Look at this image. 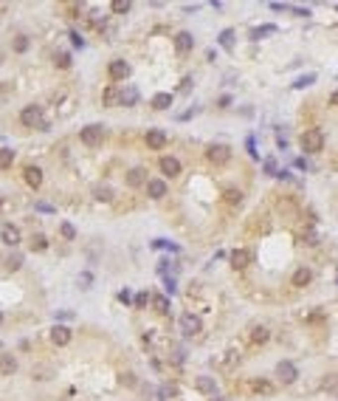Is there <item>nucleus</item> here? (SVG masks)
I'll return each mask as SVG.
<instances>
[{
	"label": "nucleus",
	"instance_id": "23",
	"mask_svg": "<svg viewBox=\"0 0 338 401\" xmlns=\"http://www.w3.org/2000/svg\"><path fill=\"white\" fill-rule=\"evenodd\" d=\"M268 336H270V331L265 328V325H257V328L251 331V342H254V345H265Z\"/></svg>",
	"mask_w": 338,
	"mask_h": 401
},
{
	"label": "nucleus",
	"instance_id": "31",
	"mask_svg": "<svg viewBox=\"0 0 338 401\" xmlns=\"http://www.w3.org/2000/svg\"><path fill=\"white\" fill-rule=\"evenodd\" d=\"M262 34H276V26H260V28H251V40H260Z\"/></svg>",
	"mask_w": 338,
	"mask_h": 401
},
{
	"label": "nucleus",
	"instance_id": "26",
	"mask_svg": "<svg viewBox=\"0 0 338 401\" xmlns=\"http://www.w3.org/2000/svg\"><path fill=\"white\" fill-rule=\"evenodd\" d=\"M48 249V237L45 235H34L31 237V252H45Z\"/></svg>",
	"mask_w": 338,
	"mask_h": 401
},
{
	"label": "nucleus",
	"instance_id": "28",
	"mask_svg": "<svg viewBox=\"0 0 338 401\" xmlns=\"http://www.w3.org/2000/svg\"><path fill=\"white\" fill-rule=\"evenodd\" d=\"M130 6H133L130 0H113V3H110V9L116 11V14H127V11H130Z\"/></svg>",
	"mask_w": 338,
	"mask_h": 401
},
{
	"label": "nucleus",
	"instance_id": "37",
	"mask_svg": "<svg viewBox=\"0 0 338 401\" xmlns=\"http://www.w3.org/2000/svg\"><path fill=\"white\" fill-rule=\"evenodd\" d=\"M20 266H23V257H20V254H11L9 260H6V269L9 271H17Z\"/></svg>",
	"mask_w": 338,
	"mask_h": 401
},
{
	"label": "nucleus",
	"instance_id": "29",
	"mask_svg": "<svg viewBox=\"0 0 338 401\" xmlns=\"http://www.w3.org/2000/svg\"><path fill=\"white\" fill-rule=\"evenodd\" d=\"M254 390L262 393V396H270V393H273V384L265 382V379H257V382H254Z\"/></svg>",
	"mask_w": 338,
	"mask_h": 401
},
{
	"label": "nucleus",
	"instance_id": "4",
	"mask_svg": "<svg viewBox=\"0 0 338 401\" xmlns=\"http://www.w3.org/2000/svg\"><path fill=\"white\" fill-rule=\"evenodd\" d=\"M206 158L211 161V164L223 167V164H228V161H231V150L225 147V144H211V147H208V153H206Z\"/></svg>",
	"mask_w": 338,
	"mask_h": 401
},
{
	"label": "nucleus",
	"instance_id": "17",
	"mask_svg": "<svg viewBox=\"0 0 338 401\" xmlns=\"http://www.w3.org/2000/svg\"><path fill=\"white\" fill-rule=\"evenodd\" d=\"M0 237H3V243L6 246H17L20 243V229L11 226V223H6V226L0 229Z\"/></svg>",
	"mask_w": 338,
	"mask_h": 401
},
{
	"label": "nucleus",
	"instance_id": "33",
	"mask_svg": "<svg viewBox=\"0 0 338 401\" xmlns=\"http://www.w3.org/2000/svg\"><path fill=\"white\" fill-rule=\"evenodd\" d=\"M11 48H14V51L17 54H23L28 48V37L26 34H20V37H14V45H11Z\"/></svg>",
	"mask_w": 338,
	"mask_h": 401
},
{
	"label": "nucleus",
	"instance_id": "2",
	"mask_svg": "<svg viewBox=\"0 0 338 401\" xmlns=\"http://www.w3.org/2000/svg\"><path fill=\"white\" fill-rule=\"evenodd\" d=\"M321 147H324V133H321L319 127L302 133V150L304 153H321Z\"/></svg>",
	"mask_w": 338,
	"mask_h": 401
},
{
	"label": "nucleus",
	"instance_id": "15",
	"mask_svg": "<svg viewBox=\"0 0 338 401\" xmlns=\"http://www.w3.org/2000/svg\"><path fill=\"white\" fill-rule=\"evenodd\" d=\"M144 184H147V170L144 167H133L130 173H127V187L135 190V187H144Z\"/></svg>",
	"mask_w": 338,
	"mask_h": 401
},
{
	"label": "nucleus",
	"instance_id": "48",
	"mask_svg": "<svg viewBox=\"0 0 338 401\" xmlns=\"http://www.w3.org/2000/svg\"><path fill=\"white\" fill-rule=\"evenodd\" d=\"M231 105V96H220V107H228Z\"/></svg>",
	"mask_w": 338,
	"mask_h": 401
},
{
	"label": "nucleus",
	"instance_id": "43",
	"mask_svg": "<svg viewBox=\"0 0 338 401\" xmlns=\"http://www.w3.org/2000/svg\"><path fill=\"white\" fill-rule=\"evenodd\" d=\"M90 280H93V277H90V274H87V271H85V274L79 277V283H82V288H87V286H90Z\"/></svg>",
	"mask_w": 338,
	"mask_h": 401
},
{
	"label": "nucleus",
	"instance_id": "10",
	"mask_svg": "<svg viewBox=\"0 0 338 401\" xmlns=\"http://www.w3.org/2000/svg\"><path fill=\"white\" fill-rule=\"evenodd\" d=\"M158 167H161V173L169 175V178H175V175H181V161L175 156H164L161 161H158Z\"/></svg>",
	"mask_w": 338,
	"mask_h": 401
},
{
	"label": "nucleus",
	"instance_id": "1",
	"mask_svg": "<svg viewBox=\"0 0 338 401\" xmlns=\"http://www.w3.org/2000/svg\"><path fill=\"white\" fill-rule=\"evenodd\" d=\"M20 122L26 124V127L48 130V119L43 116V107H40V105H28V107H23V113H20Z\"/></svg>",
	"mask_w": 338,
	"mask_h": 401
},
{
	"label": "nucleus",
	"instance_id": "5",
	"mask_svg": "<svg viewBox=\"0 0 338 401\" xmlns=\"http://www.w3.org/2000/svg\"><path fill=\"white\" fill-rule=\"evenodd\" d=\"M296 376H299V370H296L293 362H287V359H285V362H279V365H276V379L282 384H293Z\"/></svg>",
	"mask_w": 338,
	"mask_h": 401
},
{
	"label": "nucleus",
	"instance_id": "38",
	"mask_svg": "<svg viewBox=\"0 0 338 401\" xmlns=\"http://www.w3.org/2000/svg\"><path fill=\"white\" fill-rule=\"evenodd\" d=\"M225 200H228V203H240V200H243V192H240V190H228V192H225Z\"/></svg>",
	"mask_w": 338,
	"mask_h": 401
},
{
	"label": "nucleus",
	"instance_id": "8",
	"mask_svg": "<svg viewBox=\"0 0 338 401\" xmlns=\"http://www.w3.org/2000/svg\"><path fill=\"white\" fill-rule=\"evenodd\" d=\"M70 336H73V333H70L68 325H54V331H51V342L57 345V348H65V345L70 342Z\"/></svg>",
	"mask_w": 338,
	"mask_h": 401
},
{
	"label": "nucleus",
	"instance_id": "9",
	"mask_svg": "<svg viewBox=\"0 0 338 401\" xmlns=\"http://www.w3.org/2000/svg\"><path fill=\"white\" fill-rule=\"evenodd\" d=\"M195 387H198L203 396H208V399H214L217 396V382L211 379V376H198V379H195Z\"/></svg>",
	"mask_w": 338,
	"mask_h": 401
},
{
	"label": "nucleus",
	"instance_id": "46",
	"mask_svg": "<svg viewBox=\"0 0 338 401\" xmlns=\"http://www.w3.org/2000/svg\"><path fill=\"white\" fill-rule=\"evenodd\" d=\"M164 288H166V294H175V280H166Z\"/></svg>",
	"mask_w": 338,
	"mask_h": 401
},
{
	"label": "nucleus",
	"instance_id": "13",
	"mask_svg": "<svg viewBox=\"0 0 338 401\" xmlns=\"http://www.w3.org/2000/svg\"><path fill=\"white\" fill-rule=\"evenodd\" d=\"M144 141H147L149 150H164L166 147V133L164 130H147Z\"/></svg>",
	"mask_w": 338,
	"mask_h": 401
},
{
	"label": "nucleus",
	"instance_id": "3",
	"mask_svg": "<svg viewBox=\"0 0 338 401\" xmlns=\"http://www.w3.org/2000/svg\"><path fill=\"white\" fill-rule=\"evenodd\" d=\"M79 141L87 144V147H99L104 141V127L102 124H87V127H82V130H79Z\"/></svg>",
	"mask_w": 338,
	"mask_h": 401
},
{
	"label": "nucleus",
	"instance_id": "25",
	"mask_svg": "<svg viewBox=\"0 0 338 401\" xmlns=\"http://www.w3.org/2000/svg\"><path fill=\"white\" fill-rule=\"evenodd\" d=\"M11 164H14V150L0 147V170H9Z\"/></svg>",
	"mask_w": 338,
	"mask_h": 401
},
{
	"label": "nucleus",
	"instance_id": "14",
	"mask_svg": "<svg viewBox=\"0 0 338 401\" xmlns=\"http://www.w3.org/2000/svg\"><path fill=\"white\" fill-rule=\"evenodd\" d=\"M23 178H26V184L31 190H40V187H43V170H40V167H26V170H23Z\"/></svg>",
	"mask_w": 338,
	"mask_h": 401
},
{
	"label": "nucleus",
	"instance_id": "50",
	"mask_svg": "<svg viewBox=\"0 0 338 401\" xmlns=\"http://www.w3.org/2000/svg\"><path fill=\"white\" fill-rule=\"evenodd\" d=\"M3 203H6V200H3V195H0V209H3Z\"/></svg>",
	"mask_w": 338,
	"mask_h": 401
},
{
	"label": "nucleus",
	"instance_id": "32",
	"mask_svg": "<svg viewBox=\"0 0 338 401\" xmlns=\"http://www.w3.org/2000/svg\"><path fill=\"white\" fill-rule=\"evenodd\" d=\"M220 45L231 51V45H234V31H231V28H225L223 34H220Z\"/></svg>",
	"mask_w": 338,
	"mask_h": 401
},
{
	"label": "nucleus",
	"instance_id": "21",
	"mask_svg": "<svg viewBox=\"0 0 338 401\" xmlns=\"http://www.w3.org/2000/svg\"><path fill=\"white\" fill-rule=\"evenodd\" d=\"M152 107L155 110H169L172 107V94H155L152 96Z\"/></svg>",
	"mask_w": 338,
	"mask_h": 401
},
{
	"label": "nucleus",
	"instance_id": "11",
	"mask_svg": "<svg viewBox=\"0 0 338 401\" xmlns=\"http://www.w3.org/2000/svg\"><path fill=\"white\" fill-rule=\"evenodd\" d=\"M147 195L152 200L164 198V195H166V181H164V178H149V181H147Z\"/></svg>",
	"mask_w": 338,
	"mask_h": 401
},
{
	"label": "nucleus",
	"instance_id": "30",
	"mask_svg": "<svg viewBox=\"0 0 338 401\" xmlns=\"http://www.w3.org/2000/svg\"><path fill=\"white\" fill-rule=\"evenodd\" d=\"M149 302H152V294H147V291H138L135 300H133V305L135 308H144V305H149Z\"/></svg>",
	"mask_w": 338,
	"mask_h": 401
},
{
	"label": "nucleus",
	"instance_id": "35",
	"mask_svg": "<svg viewBox=\"0 0 338 401\" xmlns=\"http://www.w3.org/2000/svg\"><path fill=\"white\" fill-rule=\"evenodd\" d=\"M93 195H96V200H110V198H113L110 187H96V190H93Z\"/></svg>",
	"mask_w": 338,
	"mask_h": 401
},
{
	"label": "nucleus",
	"instance_id": "24",
	"mask_svg": "<svg viewBox=\"0 0 338 401\" xmlns=\"http://www.w3.org/2000/svg\"><path fill=\"white\" fill-rule=\"evenodd\" d=\"M149 305L155 308L158 314H169V300H166L164 294H152V302Z\"/></svg>",
	"mask_w": 338,
	"mask_h": 401
},
{
	"label": "nucleus",
	"instance_id": "34",
	"mask_svg": "<svg viewBox=\"0 0 338 401\" xmlns=\"http://www.w3.org/2000/svg\"><path fill=\"white\" fill-rule=\"evenodd\" d=\"M60 235L65 237V240H76V229L70 226V223H62V226H60Z\"/></svg>",
	"mask_w": 338,
	"mask_h": 401
},
{
	"label": "nucleus",
	"instance_id": "16",
	"mask_svg": "<svg viewBox=\"0 0 338 401\" xmlns=\"http://www.w3.org/2000/svg\"><path fill=\"white\" fill-rule=\"evenodd\" d=\"M102 102L107 107H116V105H122V91L116 85H110V88H104V94H102Z\"/></svg>",
	"mask_w": 338,
	"mask_h": 401
},
{
	"label": "nucleus",
	"instance_id": "44",
	"mask_svg": "<svg viewBox=\"0 0 338 401\" xmlns=\"http://www.w3.org/2000/svg\"><path fill=\"white\" fill-rule=\"evenodd\" d=\"M119 300H122V302H130L133 297H130V291H127V288H124V291H119Z\"/></svg>",
	"mask_w": 338,
	"mask_h": 401
},
{
	"label": "nucleus",
	"instance_id": "39",
	"mask_svg": "<svg viewBox=\"0 0 338 401\" xmlns=\"http://www.w3.org/2000/svg\"><path fill=\"white\" fill-rule=\"evenodd\" d=\"M54 62H57L60 68H70V57H68V54H60V57H57Z\"/></svg>",
	"mask_w": 338,
	"mask_h": 401
},
{
	"label": "nucleus",
	"instance_id": "27",
	"mask_svg": "<svg viewBox=\"0 0 338 401\" xmlns=\"http://www.w3.org/2000/svg\"><path fill=\"white\" fill-rule=\"evenodd\" d=\"M321 387H324L327 393H338V376H336V373L324 376V382H321Z\"/></svg>",
	"mask_w": 338,
	"mask_h": 401
},
{
	"label": "nucleus",
	"instance_id": "6",
	"mask_svg": "<svg viewBox=\"0 0 338 401\" xmlns=\"http://www.w3.org/2000/svg\"><path fill=\"white\" fill-rule=\"evenodd\" d=\"M181 331L186 333V336H198V333L203 331V322H200V316H195V314H183V316H181Z\"/></svg>",
	"mask_w": 338,
	"mask_h": 401
},
{
	"label": "nucleus",
	"instance_id": "40",
	"mask_svg": "<svg viewBox=\"0 0 338 401\" xmlns=\"http://www.w3.org/2000/svg\"><path fill=\"white\" fill-rule=\"evenodd\" d=\"M70 43H73V45H76V48H82V45H85V40H82V37H79V31H70Z\"/></svg>",
	"mask_w": 338,
	"mask_h": 401
},
{
	"label": "nucleus",
	"instance_id": "18",
	"mask_svg": "<svg viewBox=\"0 0 338 401\" xmlns=\"http://www.w3.org/2000/svg\"><path fill=\"white\" fill-rule=\"evenodd\" d=\"M17 370V359L11 353H0V376H11Z\"/></svg>",
	"mask_w": 338,
	"mask_h": 401
},
{
	"label": "nucleus",
	"instance_id": "7",
	"mask_svg": "<svg viewBox=\"0 0 338 401\" xmlns=\"http://www.w3.org/2000/svg\"><path fill=\"white\" fill-rule=\"evenodd\" d=\"M107 74H110L113 82H124V79L130 77V65L124 60H113L110 65H107Z\"/></svg>",
	"mask_w": 338,
	"mask_h": 401
},
{
	"label": "nucleus",
	"instance_id": "51",
	"mask_svg": "<svg viewBox=\"0 0 338 401\" xmlns=\"http://www.w3.org/2000/svg\"><path fill=\"white\" fill-rule=\"evenodd\" d=\"M0 325H3V314H0Z\"/></svg>",
	"mask_w": 338,
	"mask_h": 401
},
{
	"label": "nucleus",
	"instance_id": "45",
	"mask_svg": "<svg viewBox=\"0 0 338 401\" xmlns=\"http://www.w3.org/2000/svg\"><path fill=\"white\" fill-rule=\"evenodd\" d=\"M34 206H37L40 212H54V206H51V203H34Z\"/></svg>",
	"mask_w": 338,
	"mask_h": 401
},
{
	"label": "nucleus",
	"instance_id": "41",
	"mask_svg": "<svg viewBox=\"0 0 338 401\" xmlns=\"http://www.w3.org/2000/svg\"><path fill=\"white\" fill-rule=\"evenodd\" d=\"M265 173H268V175H279L276 164H273V161H270V158H268V161H265Z\"/></svg>",
	"mask_w": 338,
	"mask_h": 401
},
{
	"label": "nucleus",
	"instance_id": "42",
	"mask_svg": "<svg viewBox=\"0 0 338 401\" xmlns=\"http://www.w3.org/2000/svg\"><path fill=\"white\" fill-rule=\"evenodd\" d=\"M304 243H319V240H316V232H313V229H307V232H304Z\"/></svg>",
	"mask_w": 338,
	"mask_h": 401
},
{
	"label": "nucleus",
	"instance_id": "19",
	"mask_svg": "<svg viewBox=\"0 0 338 401\" xmlns=\"http://www.w3.org/2000/svg\"><path fill=\"white\" fill-rule=\"evenodd\" d=\"M310 280H313V271L302 266V269H296V271H293V280H290V283H293L296 288H304L307 283H310Z\"/></svg>",
	"mask_w": 338,
	"mask_h": 401
},
{
	"label": "nucleus",
	"instance_id": "36",
	"mask_svg": "<svg viewBox=\"0 0 338 401\" xmlns=\"http://www.w3.org/2000/svg\"><path fill=\"white\" fill-rule=\"evenodd\" d=\"M316 82V74H304V77H299L293 82V88H307V85H313Z\"/></svg>",
	"mask_w": 338,
	"mask_h": 401
},
{
	"label": "nucleus",
	"instance_id": "47",
	"mask_svg": "<svg viewBox=\"0 0 338 401\" xmlns=\"http://www.w3.org/2000/svg\"><path fill=\"white\" fill-rule=\"evenodd\" d=\"M189 88H192V77H186V79H183V85H181V91H183V94H186Z\"/></svg>",
	"mask_w": 338,
	"mask_h": 401
},
{
	"label": "nucleus",
	"instance_id": "22",
	"mask_svg": "<svg viewBox=\"0 0 338 401\" xmlns=\"http://www.w3.org/2000/svg\"><path fill=\"white\" fill-rule=\"evenodd\" d=\"M248 260H251V254L245 252V249H237V252L231 254V266H234V269H245Z\"/></svg>",
	"mask_w": 338,
	"mask_h": 401
},
{
	"label": "nucleus",
	"instance_id": "12",
	"mask_svg": "<svg viewBox=\"0 0 338 401\" xmlns=\"http://www.w3.org/2000/svg\"><path fill=\"white\" fill-rule=\"evenodd\" d=\"M192 48H195V37H192L189 31H178V34H175V51L186 54V51H192Z\"/></svg>",
	"mask_w": 338,
	"mask_h": 401
},
{
	"label": "nucleus",
	"instance_id": "20",
	"mask_svg": "<svg viewBox=\"0 0 338 401\" xmlns=\"http://www.w3.org/2000/svg\"><path fill=\"white\" fill-rule=\"evenodd\" d=\"M122 105L124 107H133V105H138V91L133 85H127V88H122Z\"/></svg>",
	"mask_w": 338,
	"mask_h": 401
},
{
	"label": "nucleus",
	"instance_id": "49",
	"mask_svg": "<svg viewBox=\"0 0 338 401\" xmlns=\"http://www.w3.org/2000/svg\"><path fill=\"white\" fill-rule=\"evenodd\" d=\"M330 105H336V107H338V91H336L333 96H330Z\"/></svg>",
	"mask_w": 338,
	"mask_h": 401
}]
</instances>
